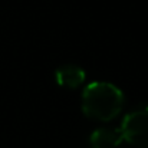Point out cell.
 Instances as JSON below:
<instances>
[{
  "instance_id": "1",
  "label": "cell",
  "mask_w": 148,
  "mask_h": 148,
  "mask_svg": "<svg viewBox=\"0 0 148 148\" xmlns=\"http://www.w3.org/2000/svg\"><path fill=\"white\" fill-rule=\"evenodd\" d=\"M124 92L106 81L89 82L81 97V109L89 119L98 122H109L115 119L124 108Z\"/></svg>"
},
{
  "instance_id": "2",
  "label": "cell",
  "mask_w": 148,
  "mask_h": 148,
  "mask_svg": "<svg viewBox=\"0 0 148 148\" xmlns=\"http://www.w3.org/2000/svg\"><path fill=\"white\" fill-rule=\"evenodd\" d=\"M118 130L124 143L134 148H148V105L127 114Z\"/></svg>"
},
{
  "instance_id": "3",
  "label": "cell",
  "mask_w": 148,
  "mask_h": 148,
  "mask_svg": "<svg viewBox=\"0 0 148 148\" xmlns=\"http://www.w3.org/2000/svg\"><path fill=\"white\" fill-rule=\"evenodd\" d=\"M86 78L85 71L75 63H65L55 71V82L63 89L79 88Z\"/></svg>"
},
{
  "instance_id": "4",
  "label": "cell",
  "mask_w": 148,
  "mask_h": 148,
  "mask_svg": "<svg viewBox=\"0 0 148 148\" xmlns=\"http://www.w3.org/2000/svg\"><path fill=\"white\" fill-rule=\"evenodd\" d=\"M122 137L119 130L109 128H98L89 135L91 148H118L122 144Z\"/></svg>"
}]
</instances>
